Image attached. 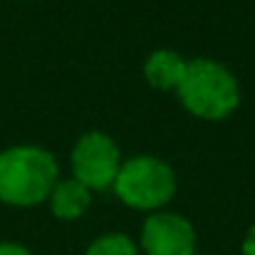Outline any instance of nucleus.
<instances>
[{"instance_id":"obj_1","label":"nucleus","mask_w":255,"mask_h":255,"mask_svg":"<svg viewBox=\"0 0 255 255\" xmlns=\"http://www.w3.org/2000/svg\"><path fill=\"white\" fill-rule=\"evenodd\" d=\"M60 181L52 151L35 144H15L0 151V203L32 208L47 203Z\"/></svg>"},{"instance_id":"obj_2","label":"nucleus","mask_w":255,"mask_h":255,"mask_svg":"<svg viewBox=\"0 0 255 255\" xmlns=\"http://www.w3.org/2000/svg\"><path fill=\"white\" fill-rule=\"evenodd\" d=\"M176 94L188 114L206 122H221L241 104V85L236 75L211 57H196L186 65Z\"/></svg>"},{"instance_id":"obj_3","label":"nucleus","mask_w":255,"mask_h":255,"mask_svg":"<svg viewBox=\"0 0 255 255\" xmlns=\"http://www.w3.org/2000/svg\"><path fill=\"white\" fill-rule=\"evenodd\" d=\"M112 188L124 206L144 213H156L164 211L176 196V173L164 159L141 154L122 161Z\"/></svg>"},{"instance_id":"obj_4","label":"nucleus","mask_w":255,"mask_h":255,"mask_svg":"<svg viewBox=\"0 0 255 255\" xmlns=\"http://www.w3.org/2000/svg\"><path fill=\"white\" fill-rule=\"evenodd\" d=\"M122 151L119 144L104 131H87L77 139L70 166L72 178L87 186L89 191H107L114 186L117 173L122 169Z\"/></svg>"},{"instance_id":"obj_5","label":"nucleus","mask_w":255,"mask_h":255,"mask_svg":"<svg viewBox=\"0 0 255 255\" xmlns=\"http://www.w3.org/2000/svg\"><path fill=\"white\" fill-rule=\"evenodd\" d=\"M196 228L181 213L156 211L141 223L139 248L144 255H196Z\"/></svg>"},{"instance_id":"obj_6","label":"nucleus","mask_w":255,"mask_h":255,"mask_svg":"<svg viewBox=\"0 0 255 255\" xmlns=\"http://www.w3.org/2000/svg\"><path fill=\"white\" fill-rule=\"evenodd\" d=\"M89 203H92V191L75 178H60L57 186L52 188L50 198H47L50 213L60 221L82 218L89 211Z\"/></svg>"},{"instance_id":"obj_7","label":"nucleus","mask_w":255,"mask_h":255,"mask_svg":"<svg viewBox=\"0 0 255 255\" xmlns=\"http://www.w3.org/2000/svg\"><path fill=\"white\" fill-rule=\"evenodd\" d=\"M186 65L188 62L173 50H154L144 62V77L154 89L176 92L186 75Z\"/></svg>"},{"instance_id":"obj_8","label":"nucleus","mask_w":255,"mask_h":255,"mask_svg":"<svg viewBox=\"0 0 255 255\" xmlns=\"http://www.w3.org/2000/svg\"><path fill=\"white\" fill-rule=\"evenodd\" d=\"M85 255H141V251L127 233H104L87 246Z\"/></svg>"},{"instance_id":"obj_9","label":"nucleus","mask_w":255,"mask_h":255,"mask_svg":"<svg viewBox=\"0 0 255 255\" xmlns=\"http://www.w3.org/2000/svg\"><path fill=\"white\" fill-rule=\"evenodd\" d=\"M0 255H32L25 246L15 243V241H0Z\"/></svg>"},{"instance_id":"obj_10","label":"nucleus","mask_w":255,"mask_h":255,"mask_svg":"<svg viewBox=\"0 0 255 255\" xmlns=\"http://www.w3.org/2000/svg\"><path fill=\"white\" fill-rule=\"evenodd\" d=\"M241 253L255 255V226L248 228V233H246V238H243V243H241Z\"/></svg>"}]
</instances>
